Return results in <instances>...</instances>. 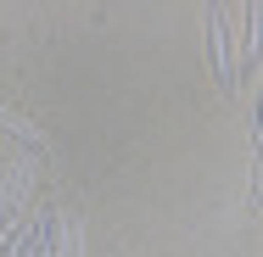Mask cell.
I'll use <instances>...</instances> for the list:
<instances>
[{
    "mask_svg": "<svg viewBox=\"0 0 263 257\" xmlns=\"http://www.w3.org/2000/svg\"><path fill=\"white\" fill-rule=\"evenodd\" d=\"M208 45H213V73L224 90H235V51H230V11L213 6L208 11Z\"/></svg>",
    "mask_w": 263,
    "mask_h": 257,
    "instance_id": "cell-1",
    "label": "cell"
}]
</instances>
